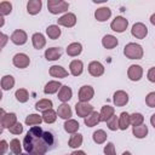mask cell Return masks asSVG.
<instances>
[{"label":"cell","instance_id":"obj_1","mask_svg":"<svg viewBox=\"0 0 155 155\" xmlns=\"http://www.w3.org/2000/svg\"><path fill=\"white\" fill-rule=\"evenodd\" d=\"M51 132H44L40 126H33L23 139V148L30 155H44L53 145Z\"/></svg>","mask_w":155,"mask_h":155},{"label":"cell","instance_id":"obj_2","mask_svg":"<svg viewBox=\"0 0 155 155\" xmlns=\"http://www.w3.org/2000/svg\"><path fill=\"white\" fill-rule=\"evenodd\" d=\"M124 54L130 59H140L143 58L144 51L139 44L130 42L124 47Z\"/></svg>","mask_w":155,"mask_h":155},{"label":"cell","instance_id":"obj_3","mask_svg":"<svg viewBox=\"0 0 155 155\" xmlns=\"http://www.w3.org/2000/svg\"><path fill=\"white\" fill-rule=\"evenodd\" d=\"M47 8L52 15H58V13H63L68 11L69 4L64 0H48Z\"/></svg>","mask_w":155,"mask_h":155},{"label":"cell","instance_id":"obj_4","mask_svg":"<svg viewBox=\"0 0 155 155\" xmlns=\"http://www.w3.org/2000/svg\"><path fill=\"white\" fill-rule=\"evenodd\" d=\"M127 27H128V21L122 16H116L113 19V22L110 23L111 30H114L116 33H124L127 29Z\"/></svg>","mask_w":155,"mask_h":155},{"label":"cell","instance_id":"obj_5","mask_svg":"<svg viewBox=\"0 0 155 155\" xmlns=\"http://www.w3.org/2000/svg\"><path fill=\"white\" fill-rule=\"evenodd\" d=\"M0 122H1V127L2 128H10L12 127L15 124H17V116L15 113H5L4 109H1V119H0Z\"/></svg>","mask_w":155,"mask_h":155},{"label":"cell","instance_id":"obj_6","mask_svg":"<svg viewBox=\"0 0 155 155\" xmlns=\"http://www.w3.org/2000/svg\"><path fill=\"white\" fill-rule=\"evenodd\" d=\"M75 111H76L78 116L85 119L93 111V107L88 102H79L75 104Z\"/></svg>","mask_w":155,"mask_h":155},{"label":"cell","instance_id":"obj_7","mask_svg":"<svg viewBox=\"0 0 155 155\" xmlns=\"http://www.w3.org/2000/svg\"><path fill=\"white\" fill-rule=\"evenodd\" d=\"M57 23H58V25L71 28V27H74L76 24V16L74 13H71V12H67L62 17H59L57 19Z\"/></svg>","mask_w":155,"mask_h":155},{"label":"cell","instance_id":"obj_8","mask_svg":"<svg viewBox=\"0 0 155 155\" xmlns=\"http://www.w3.org/2000/svg\"><path fill=\"white\" fill-rule=\"evenodd\" d=\"M94 96V90L90 85H84L79 90V101L80 102H88L93 98Z\"/></svg>","mask_w":155,"mask_h":155},{"label":"cell","instance_id":"obj_9","mask_svg":"<svg viewBox=\"0 0 155 155\" xmlns=\"http://www.w3.org/2000/svg\"><path fill=\"white\" fill-rule=\"evenodd\" d=\"M131 34L136 38V39H144L147 35H148V28L145 24L138 22V23H134L132 25V29H131Z\"/></svg>","mask_w":155,"mask_h":155},{"label":"cell","instance_id":"obj_10","mask_svg":"<svg viewBox=\"0 0 155 155\" xmlns=\"http://www.w3.org/2000/svg\"><path fill=\"white\" fill-rule=\"evenodd\" d=\"M12 63L15 67L19 68V69H24L29 65L30 63V58L25 54V53H16L12 58Z\"/></svg>","mask_w":155,"mask_h":155},{"label":"cell","instance_id":"obj_11","mask_svg":"<svg viewBox=\"0 0 155 155\" xmlns=\"http://www.w3.org/2000/svg\"><path fill=\"white\" fill-rule=\"evenodd\" d=\"M127 76L131 81H139L143 76V68L138 64L130 65V68L127 70Z\"/></svg>","mask_w":155,"mask_h":155},{"label":"cell","instance_id":"obj_12","mask_svg":"<svg viewBox=\"0 0 155 155\" xmlns=\"http://www.w3.org/2000/svg\"><path fill=\"white\" fill-rule=\"evenodd\" d=\"M10 39H11V41L15 45H24L27 42V40H28V35H27V33L24 30L17 29V30H15L12 33V35H11Z\"/></svg>","mask_w":155,"mask_h":155},{"label":"cell","instance_id":"obj_13","mask_svg":"<svg viewBox=\"0 0 155 155\" xmlns=\"http://www.w3.org/2000/svg\"><path fill=\"white\" fill-rule=\"evenodd\" d=\"M113 101H114V104L116 107H124L128 103V94L122 91V90H119L114 93L113 96Z\"/></svg>","mask_w":155,"mask_h":155},{"label":"cell","instance_id":"obj_14","mask_svg":"<svg viewBox=\"0 0 155 155\" xmlns=\"http://www.w3.org/2000/svg\"><path fill=\"white\" fill-rule=\"evenodd\" d=\"M88 73H90L92 76H94V78L101 76V75L104 74V67H103V64H102L101 62L93 61V62H91V63L88 64Z\"/></svg>","mask_w":155,"mask_h":155},{"label":"cell","instance_id":"obj_15","mask_svg":"<svg viewBox=\"0 0 155 155\" xmlns=\"http://www.w3.org/2000/svg\"><path fill=\"white\" fill-rule=\"evenodd\" d=\"M111 16V10L109 7H99L94 11V18L98 22H105L110 18Z\"/></svg>","mask_w":155,"mask_h":155},{"label":"cell","instance_id":"obj_16","mask_svg":"<svg viewBox=\"0 0 155 155\" xmlns=\"http://www.w3.org/2000/svg\"><path fill=\"white\" fill-rule=\"evenodd\" d=\"M42 1L41 0H29L27 4V11L29 15H38L41 11Z\"/></svg>","mask_w":155,"mask_h":155},{"label":"cell","instance_id":"obj_17","mask_svg":"<svg viewBox=\"0 0 155 155\" xmlns=\"http://www.w3.org/2000/svg\"><path fill=\"white\" fill-rule=\"evenodd\" d=\"M117 44H119L117 39H116L114 35H110V34L104 35L103 39H102V45H103V47L107 48V50H111V48L116 47Z\"/></svg>","mask_w":155,"mask_h":155},{"label":"cell","instance_id":"obj_18","mask_svg":"<svg viewBox=\"0 0 155 155\" xmlns=\"http://www.w3.org/2000/svg\"><path fill=\"white\" fill-rule=\"evenodd\" d=\"M69 69H70V74L74 75V76H79L82 74V70H84V64L80 59H74L70 62L69 64Z\"/></svg>","mask_w":155,"mask_h":155},{"label":"cell","instance_id":"obj_19","mask_svg":"<svg viewBox=\"0 0 155 155\" xmlns=\"http://www.w3.org/2000/svg\"><path fill=\"white\" fill-rule=\"evenodd\" d=\"M48 73H50V75H51L52 78H58V79L67 78L68 74H69V73H68L63 67H61V65H52V67L50 68Z\"/></svg>","mask_w":155,"mask_h":155},{"label":"cell","instance_id":"obj_20","mask_svg":"<svg viewBox=\"0 0 155 155\" xmlns=\"http://www.w3.org/2000/svg\"><path fill=\"white\" fill-rule=\"evenodd\" d=\"M62 56V50L59 47H50L45 51V58L47 61H57Z\"/></svg>","mask_w":155,"mask_h":155},{"label":"cell","instance_id":"obj_21","mask_svg":"<svg viewBox=\"0 0 155 155\" xmlns=\"http://www.w3.org/2000/svg\"><path fill=\"white\" fill-rule=\"evenodd\" d=\"M62 86H63V85H62L59 81L52 80V81H48V82L45 85V87H44V92H45L46 94H53V93L58 92V91L61 90Z\"/></svg>","mask_w":155,"mask_h":155},{"label":"cell","instance_id":"obj_22","mask_svg":"<svg viewBox=\"0 0 155 155\" xmlns=\"http://www.w3.org/2000/svg\"><path fill=\"white\" fill-rule=\"evenodd\" d=\"M71 109L70 107L67 104V103H63L61 105H58L57 108V115L61 117V119H64V120H69L71 117Z\"/></svg>","mask_w":155,"mask_h":155},{"label":"cell","instance_id":"obj_23","mask_svg":"<svg viewBox=\"0 0 155 155\" xmlns=\"http://www.w3.org/2000/svg\"><path fill=\"white\" fill-rule=\"evenodd\" d=\"M84 122L87 127H93L101 122V114L97 111H92L87 117L84 119Z\"/></svg>","mask_w":155,"mask_h":155},{"label":"cell","instance_id":"obj_24","mask_svg":"<svg viewBox=\"0 0 155 155\" xmlns=\"http://www.w3.org/2000/svg\"><path fill=\"white\" fill-rule=\"evenodd\" d=\"M31 42H33L34 48L41 50V48L46 45V39H45V36H44L41 33H35V34H33V36H31Z\"/></svg>","mask_w":155,"mask_h":155},{"label":"cell","instance_id":"obj_25","mask_svg":"<svg viewBox=\"0 0 155 155\" xmlns=\"http://www.w3.org/2000/svg\"><path fill=\"white\" fill-rule=\"evenodd\" d=\"M71 96H73V91H71V88L69 86L63 85L61 87V90L58 91V99L62 101L63 103H67L71 98Z\"/></svg>","mask_w":155,"mask_h":155},{"label":"cell","instance_id":"obj_26","mask_svg":"<svg viewBox=\"0 0 155 155\" xmlns=\"http://www.w3.org/2000/svg\"><path fill=\"white\" fill-rule=\"evenodd\" d=\"M82 52V45L80 42H71L67 47V54L70 57H76Z\"/></svg>","mask_w":155,"mask_h":155},{"label":"cell","instance_id":"obj_27","mask_svg":"<svg viewBox=\"0 0 155 155\" xmlns=\"http://www.w3.org/2000/svg\"><path fill=\"white\" fill-rule=\"evenodd\" d=\"M114 113H115V109L114 107H110V105H103L102 109H101V121H104L107 122L111 116H114Z\"/></svg>","mask_w":155,"mask_h":155},{"label":"cell","instance_id":"obj_28","mask_svg":"<svg viewBox=\"0 0 155 155\" xmlns=\"http://www.w3.org/2000/svg\"><path fill=\"white\" fill-rule=\"evenodd\" d=\"M130 125H131V116H130V114L126 113V111H122L120 114V116H119V128L125 131V130L128 128Z\"/></svg>","mask_w":155,"mask_h":155},{"label":"cell","instance_id":"obj_29","mask_svg":"<svg viewBox=\"0 0 155 155\" xmlns=\"http://www.w3.org/2000/svg\"><path fill=\"white\" fill-rule=\"evenodd\" d=\"M79 127H80L79 122H78L76 120H74V119H69V120H67V121L64 122V130H65V132H68V133H71V134L76 133L78 130H79Z\"/></svg>","mask_w":155,"mask_h":155},{"label":"cell","instance_id":"obj_30","mask_svg":"<svg viewBox=\"0 0 155 155\" xmlns=\"http://www.w3.org/2000/svg\"><path fill=\"white\" fill-rule=\"evenodd\" d=\"M61 33H62V31H61L59 27L56 25V24L48 25V27L46 28V34H47V36H48L50 39H52V40L58 39V38L61 36Z\"/></svg>","mask_w":155,"mask_h":155},{"label":"cell","instance_id":"obj_31","mask_svg":"<svg viewBox=\"0 0 155 155\" xmlns=\"http://www.w3.org/2000/svg\"><path fill=\"white\" fill-rule=\"evenodd\" d=\"M42 120L46 124H53L57 119V111H54L53 109H47L45 111H42Z\"/></svg>","mask_w":155,"mask_h":155},{"label":"cell","instance_id":"obj_32","mask_svg":"<svg viewBox=\"0 0 155 155\" xmlns=\"http://www.w3.org/2000/svg\"><path fill=\"white\" fill-rule=\"evenodd\" d=\"M132 133H133V136L136 137V138H144V137H147V134H148V126L147 125H140V126H134L133 128H132Z\"/></svg>","mask_w":155,"mask_h":155},{"label":"cell","instance_id":"obj_33","mask_svg":"<svg viewBox=\"0 0 155 155\" xmlns=\"http://www.w3.org/2000/svg\"><path fill=\"white\" fill-rule=\"evenodd\" d=\"M15 86V78L12 75H5L1 79V88L4 91H8Z\"/></svg>","mask_w":155,"mask_h":155},{"label":"cell","instance_id":"obj_34","mask_svg":"<svg viewBox=\"0 0 155 155\" xmlns=\"http://www.w3.org/2000/svg\"><path fill=\"white\" fill-rule=\"evenodd\" d=\"M107 137H108V134H107L105 131H103V130H97V131H94L93 134H92L93 142L97 143V144H103V143L107 140Z\"/></svg>","mask_w":155,"mask_h":155},{"label":"cell","instance_id":"obj_35","mask_svg":"<svg viewBox=\"0 0 155 155\" xmlns=\"http://www.w3.org/2000/svg\"><path fill=\"white\" fill-rule=\"evenodd\" d=\"M52 105H53V103H52L51 99L44 98V99H40L39 102H36L35 108H36V110H42V111H45V110H47V109H52Z\"/></svg>","mask_w":155,"mask_h":155},{"label":"cell","instance_id":"obj_36","mask_svg":"<svg viewBox=\"0 0 155 155\" xmlns=\"http://www.w3.org/2000/svg\"><path fill=\"white\" fill-rule=\"evenodd\" d=\"M42 120V116L39 114H30L25 117V124L28 126H34V125H40Z\"/></svg>","mask_w":155,"mask_h":155},{"label":"cell","instance_id":"obj_37","mask_svg":"<svg viewBox=\"0 0 155 155\" xmlns=\"http://www.w3.org/2000/svg\"><path fill=\"white\" fill-rule=\"evenodd\" d=\"M68 144H69V147L73 148V149L81 147V144H82V136H81L80 133H74V134L70 137Z\"/></svg>","mask_w":155,"mask_h":155},{"label":"cell","instance_id":"obj_38","mask_svg":"<svg viewBox=\"0 0 155 155\" xmlns=\"http://www.w3.org/2000/svg\"><path fill=\"white\" fill-rule=\"evenodd\" d=\"M15 97L19 103H25L28 101V98H29V93H28V91L25 88H18L16 91V93H15Z\"/></svg>","mask_w":155,"mask_h":155},{"label":"cell","instance_id":"obj_39","mask_svg":"<svg viewBox=\"0 0 155 155\" xmlns=\"http://www.w3.org/2000/svg\"><path fill=\"white\" fill-rule=\"evenodd\" d=\"M10 149L15 155H21L22 154V144L17 138H13L10 142Z\"/></svg>","mask_w":155,"mask_h":155},{"label":"cell","instance_id":"obj_40","mask_svg":"<svg viewBox=\"0 0 155 155\" xmlns=\"http://www.w3.org/2000/svg\"><path fill=\"white\" fill-rule=\"evenodd\" d=\"M131 116V125L134 127V126H140L143 125L144 122V116L140 114V113H133L130 115Z\"/></svg>","mask_w":155,"mask_h":155},{"label":"cell","instance_id":"obj_41","mask_svg":"<svg viewBox=\"0 0 155 155\" xmlns=\"http://www.w3.org/2000/svg\"><path fill=\"white\" fill-rule=\"evenodd\" d=\"M12 11V4L8 1H1L0 2V15L4 17L6 15H10Z\"/></svg>","mask_w":155,"mask_h":155},{"label":"cell","instance_id":"obj_42","mask_svg":"<svg viewBox=\"0 0 155 155\" xmlns=\"http://www.w3.org/2000/svg\"><path fill=\"white\" fill-rule=\"evenodd\" d=\"M107 126L110 131H116L119 128V116L114 115L107 121Z\"/></svg>","mask_w":155,"mask_h":155},{"label":"cell","instance_id":"obj_43","mask_svg":"<svg viewBox=\"0 0 155 155\" xmlns=\"http://www.w3.org/2000/svg\"><path fill=\"white\" fill-rule=\"evenodd\" d=\"M145 103L150 108H155V92H150L145 97Z\"/></svg>","mask_w":155,"mask_h":155},{"label":"cell","instance_id":"obj_44","mask_svg":"<svg viewBox=\"0 0 155 155\" xmlns=\"http://www.w3.org/2000/svg\"><path fill=\"white\" fill-rule=\"evenodd\" d=\"M8 131H10L11 133H13V134H21V133L23 132V126H22L21 122H17V124H15L12 127H10Z\"/></svg>","mask_w":155,"mask_h":155},{"label":"cell","instance_id":"obj_45","mask_svg":"<svg viewBox=\"0 0 155 155\" xmlns=\"http://www.w3.org/2000/svg\"><path fill=\"white\" fill-rule=\"evenodd\" d=\"M104 154L105 155H116V153H115V145L113 143H107V145L104 147Z\"/></svg>","mask_w":155,"mask_h":155},{"label":"cell","instance_id":"obj_46","mask_svg":"<svg viewBox=\"0 0 155 155\" xmlns=\"http://www.w3.org/2000/svg\"><path fill=\"white\" fill-rule=\"evenodd\" d=\"M147 76H148V80H149L150 82H154V84H155V67H153V68H150V69L148 70Z\"/></svg>","mask_w":155,"mask_h":155},{"label":"cell","instance_id":"obj_47","mask_svg":"<svg viewBox=\"0 0 155 155\" xmlns=\"http://www.w3.org/2000/svg\"><path fill=\"white\" fill-rule=\"evenodd\" d=\"M0 145H1V151H0V154H1V155H4V154L6 153V150H7V148H8L10 145L7 144V142H6L5 139H2V140L0 142Z\"/></svg>","mask_w":155,"mask_h":155},{"label":"cell","instance_id":"obj_48","mask_svg":"<svg viewBox=\"0 0 155 155\" xmlns=\"http://www.w3.org/2000/svg\"><path fill=\"white\" fill-rule=\"evenodd\" d=\"M7 40H8V36L5 35V34H1V48L5 47V44H6Z\"/></svg>","mask_w":155,"mask_h":155},{"label":"cell","instance_id":"obj_49","mask_svg":"<svg viewBox=\"0 0 155 155\" xmlns=\"http://www.w3.org/2000/svg\"><path fill=\"white\" fill-rule=\"evenodd\" d=\"M70 155H86V153L82 151V150H75V151H73Z\"/></svg>","mask_w":155,"mask_h":155},{"label":"cell","instance_id":"obj_50","mask_svg":"<svg viewBox=\"0 0 155 155\" xmlns=\"http://www.w3.org/2000/svg\"><path fill=\"white\" fill-rule=\"evenodd\" d=\"M150 124H151V126L155 128V114L151 115V117H150Z\"/></svg>","mask_w":155,"mask_h":155},{"label":"cell","instance_id":"obj_51","mask_svg":"<svg viewBox=\"0 0 155 155\" xmlns=\"http://www.w3.org/2000/svg\"><path fill=\"white\" fill-rule=\"evenodd\" d=\"M150 23H151L153 25H155V13L151 15V17H150Z\"/></svg>","mask_w":155,"mask_h":155},{"label":"cell","instance_id":"obj_52","mask_svg":"<svg viewBox=\"0 0 155 155\" xmlns=\"http://www.w3.org/2000/svg\"><path fill=\"white\" fill-rule=\"evenodd\" d=\"M122 155H132V154H131L130 151H124V153H122Z\"/></svg>","mask_w":155,"mask_h":155},{"label":"cell","instance_id":"obj_53","mask_svg":"<svg viewBox=\"0 0 155 155\" xmlns=\"http://www.w3.org/2000/svg\"><path fill=\"white\" fill-rule=\"evenodd\" d=\"M21 155H30V154H21Z\"/></svg>","mask_w":155,"mask_h":155}]
</instances>
